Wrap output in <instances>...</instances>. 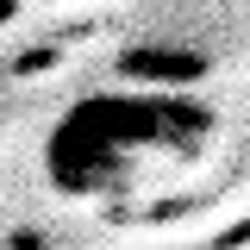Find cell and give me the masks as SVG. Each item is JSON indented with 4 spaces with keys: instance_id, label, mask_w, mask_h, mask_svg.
Listing matches in <instances>:
<instances>
[{
    "instance_id": "2",
    "label": "cell",
    "mask_w": 250,
    "mask_h": 250,
    "mask_svg": "<svg viewBox=\"0 0 250 250\" xmlns=\"http://www.w3.org/2000/svg\"><path fill=\"white\" fill-rule=\"evenodd\" d=\"M119 75L138 88H194L207 75V57L188 44H131L119 57Z\"/></svg>"
},
{
    "instance_id": "1",
    "label": "cell",
    "mask_w": 250,
    "mask_h": 250,
    "mask_svg": "<svg viewBox=\"0 0 250 250\" xmlns=\"http://www.w3.org/2000/svg\"><path fill=\"white\" fill-rule=\"evenodd\" d=\"M213 138V106L188 88H113L75 100L44 138V175L62 194H119L156 150L188 156Z\"/></svg>"
}]
</instances>
